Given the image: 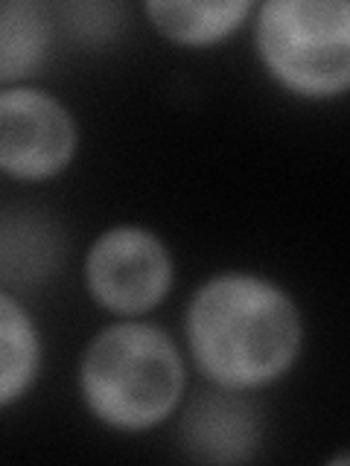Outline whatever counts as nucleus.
<instances>
[{"label": "nucleus", "instance_id": "1", "mask_svg": "<svg viewBox=\"0 0 350 466\" xmlns=\"http://www.w3.org/2000/svg\"><path fill=\"white\" fill-rule=\"evenodd\" d=\"M304 324L286 291L248 271L204 280L187 306V341L216 388L254 390L281 379L301 353Z\"/></svg>", "mask_w": 350, "mask_h": 466}, {"label": "nucleus", "instance_id": "2", "mask_svg": "<svg viewBox=\"0 0 350 466\" xmlns=\"http://www.w3.org/2000/svg\"><path fill=\"white\" fill-rule=\"evenodd\" d=\"M82 400L102 426L146 431L184 397V361L172 339L152 324H114L88 344L79 364Z\"/></svg>", "mask_w": 350, "mask_h": 466}, {"label": "nucleus", "instance_id": "3", "mask_svg": "<svg viewBox=\"0 0 350 466\" xmlns=\"http://www.w3.org/2000/svg\"><path fill=\"white\" fill-rule=\"evenodd\" d=\"M257 53L286 91L339 96L350 85V6L345 0H269L257 9Z\"/></svg>", "mask_w": 350, "mask_h": 466}, {"label": "nucleus", "instance_id": "4", "mask_svg": "<svg viewBox=\"0 0 350 466\" xmlns=\"http://www.w3.org/2000/svg\"><path fill=\"white\" fill-rule=\"evenodd\" d=\"M91 298L114 315H143L167 298L172 257L152 230L117 225L99 233L85 257Z\"/></svg>", "mask_w": 350, "mask_h": 466}, {"label": "nucleus", "instance_id": "5", "mask_svg": "<svg viewBox=\"0 0 350 466\" xmlns=\"http://www.w3.org/2000/svg\"><path fill=\"white\" fill-rule=\"evenodd\" d=\"M77 120L38 87L0 91V172L21 181L53 178L77 155Z\"/></svg>", "mask_w": 350, "mask_h": 466}, {"label": "nucleus", "instance_id": "6", "mask_svg": "<svg viewBox=\"0 0 350 466\" xmlns=\"http://www.w3.org/2000/svg\"><path fill=\"white\" fill-rule=\"evenodd\" d=\"M181 443L201 463H242L260 446V414L237 390L201 393L184 411Z\"/></svg>", "mask_w": 350, "mask_h": 466}, {"label": "nucleus", "instance_id": "7", "mask_svg": "<svg viewBox=\"0 0 350 466\" xmlns=\"http://www.w3.org/2000/svg\"><path fill=\"white\" fill-rule=\"evenodd\" d=\"M254 4L248 0H149L146 15L164 38L184 47H204L231 35Z\"/></svg>", "mask_w": 350, "mask_h": 466}, {"label": "nucleus", "instance_id": "8", "mask_svg": "<svg viewBox=\"0 0 350 466\" xmlns=\"http://www.w3.org/2000/svg\"><path fill=\"white\" fill-rule=\"evenodd\" d=\"M50 15L36 0H0V85L18 82L47 62Z\"/></svg>", "mask_w": 350, "mask_h": 466}, {"label": "nucleus", "instance_id": "9", "mask_svg": "<svg viewBox=\"0 0 350 466\" xmlns=\"http://www.w3.org/2000/svg\"><path fill=\"white\" fill-rule=\"evenodd\" d=\"M41 368L36 320L6 291H0V408L21 400Z\"/></svg>", "mask_w": 350, "mask_h": 466}, {"label": "nucleus", "instance_id": "10", "mask_svg": "<svg viewBox=\"0 0 350 466\" xmlns=\"http://www.w3.org/2000/svg\"><path fill=\"white\" fill-rule=\"evenodd\" d=\"M58 262V237L41 218L21 216L0 233V274L9 280H41Z\"/></svg>", "mask_w": 350, "mask_h": 466}, {"label": "nucleus", "instance_id": "11", "mask_svg": "<svg viewBox=\"0 0 350 466\" xmlns=\"http://www.w3.org/2000/svg\"><path fill=\"white\" fill-rule=\"evenodd\" d=\"M62 12L67 15V26L77 29L85 38H99L108 35L114 24L120 21V6L111 4H73V6H62Z\"/></svg>", "mask_w": 350, "mask_h": 466}]
</instances>
